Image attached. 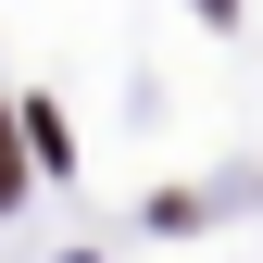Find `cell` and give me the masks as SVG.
Masks as SVG:
<instances>
[{"instance_id":"1","label":"cell","mask_w":263,"mask_h":263,"mask_svg":"<svg viewBox=\"0 0 263 263\" xmlns=\"http://www.w3.org/2000/svg\"><path fill=\"white\" fill-rule=\"evenodd\" d=\"M0 201H13V113H0Z\"/></svg>"}]
</instances>
